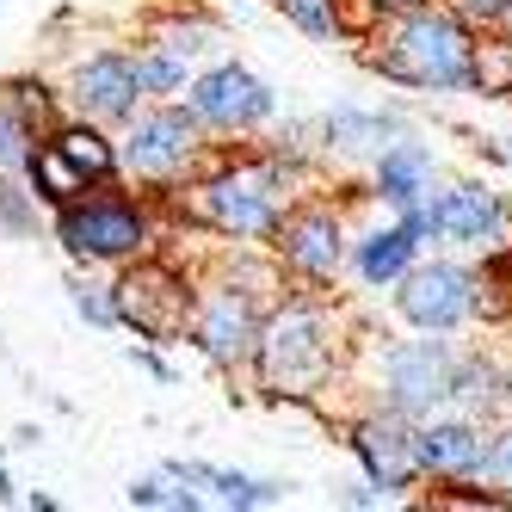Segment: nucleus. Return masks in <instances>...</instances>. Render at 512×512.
Wrapping results in <instances>:
<instances>
[{"instance_id": "nucleus-1", "label": "nucleus", "mask_w": 512, "mask_h": 512, "mask_svg": "<svg viewBox=\"0 0 512 512\" xmlns=\"http://www.w3.org/2000/svg\"><path fill=\"white\" fill-rule=\"evenodd\" d=\"M469 38L475 25L457 7H408L395 13V25L383 31V50L371 56L377 75L401 81V87H426V93H463L469 87Z\"/></svg>"}, {"instance_id": "nucleus-2", "label": "nucleus", "mask_w": 512, "mask_h": 512, "mask_svg": "<svg viewBox=\"0 0 512 512\" xmlns=\"http://www.w3.org/2000/svg\"><path fill=\"white\" fill-rule=\"evenodd\" d=\"M253 358L272 395H315L334 377V315L321 303H278L260 334H253Z\"/></svg>"}, {"instance_id": "nucleus-3", "label": "nucleus", "mask_w": 512, "mask_h": 512, "mask_svg": "<svg viewBox=\"0 0 512 512\" xmlns=\"http://www.w3.org/2000/svg\"><path fill=\"white\" fill-rule=\"evenodd\" d=\"M278 186H284L278 167H235V173H216L198 192V210H204V223H216L223 235L266 241L278 229V216H284L278 210Z\"/></svg>"}, {"instance_id": "nucleus-4", "label": "nucleus", "mask_w": 512, "mask_h": 512, "mask_svg": "<svg viewBox=\"0 0 512 512\" xmlns=\"http://www.w3.org/2000/svg\"><path fill=\"white\" fill-rule=\"evenodd\" d=\"M451 371H457V352L445 340H401V346H383V395L395 414H438L451 395Z\"/></svg>"}, {"instance_id": "nucleus-5", "label": "nucleus", "mask_w": 512, "mask_h": 512, "mask_svg": "<svg viewBox=\"0 0 512 512\" xmlns=\"http://www.w3.org/2000/svg\"><path fill=\"white\" fill-rule=\"evenodd\" d=\"M112 315L130 321L142 340H179L186 321H192V290H186V278H179L173 266L149 260V266L124 272V284L112 290Z\"/></svg>"}, {"instance_id": "nucleus-6", "label": "nucleus", "mask_w": 512, "mask_h": 512, "mask_svg": "<svg viewBox=\"0 0 512 512\" xmlns=\"http://www.w3.org/2000/svg\"><path fill=\"white\" fill-rule=\"evenodd\" d=\"M395 309L408 315L420 334H451V327L469 315V290H475V272L469 266H451V260H432V266H408L395 278Z\"/></svg>"}, {"instance_id": "nucleus-7", "label": "nucleus", "mask_w": 512, "mask_h": 512, "mask_svg": "<svg viewBox=\"0 0 512 512\" xmlns=\"http://www.w3.org/2000/svg\"><path fill=\"white\" fill-rule=\"evenodd\" d=\"M352 451H358L364 475H371V488H383V500L420 482L414 420L395 414V408H383V414H371V420H358V426H352Z\"/></svg>"}, {"instance_id": "nucleus-8", "label": "nucleus", "mask_w": 512, "mask_h": 512, "mask_svg": "<svg viewBox=\"0 0 512 512\" xmlns=\"http://www.w3.org/2000/svg\"><path fill=\"white\" fill-rule=\"evenodd\" d=\"M192 118L216 124V130H247V124L272 118V87L260 75H247L241 62L210 68V75L192 87Z\"/></svg>"}, {"instance_id": "nucleus-9", "label": "nucleus", "mask_w": 512, "mask_h": 512, "mask_svg": "<svg viewBox=\"0 0 512 512\" xmlns=\"http://www.w3.org/2000/svg\"><path fill=\"white\" fill-rule=\"evenodd\" d=\"M272 241H278V260L297 278H309V284H327L340 272V216L321 210V204L297 210V216H278Z\"/></svg>"}, {"instance_id": "nucleus-10", "label": "nucleus", "mask_w": 512, "mask_h": 512, "mask_svg": "<svg viewBox=\"0 0 512 512\" xmlns=\"http://www.w3.org/2000/svg\"><path fill=\"white\" fill-rule=\"evenodd\" d=\"M124 155L136 173H149V179H173L179 167H186L198 155V118L192 112H142L130 124V142H124Z\"/></svg>"}, {"instance_id": "nucleus-11", "label": "nucleus", "mask_w": 512, "mask_h": 512, "mask_svg": "<svg viewBox=\"0 0 512 512\" xmlns=\"http://www.w3.org/2000/svg\"><path fill=\"white\" fill-rule=\"evenodd\" d=\"M482 445L488 432L475 420H426L414 426V457H420V475H438V482H463L475 488V475H482Z\"/></svg>"}, {"instance_id": "nucleus-12", "label": "nucleus", "mask_w": 512, "mask_h": 512, "mask_svg": "<svg viewBox=\"0 0 512 512\" xmlns=\"http://www.w3.org/2000/svg\"><path fill=\"white\" fill-rule=\"evenodd\" d=\"M142 216L130 204H68L62 210V241L68 253H87V260H118V253L142 247Z\"/></svg>"}, {"instance_id": "nucleus-13", "label": "nucleus", "mask_w": 512, "mask_h": 512, "mask_svg": "<svg viewBox=\"0 0 512 512\" xmlns=\"http://www.w3.org/2000/svg\"><path fill=\"white\" fill-rule=\"evenodd\" d=\"M432 223L445 241H469V247H494L506 229H512V210L500 192L488 186H457L445 198H432Z\"/></svg>"}, {"instance_id": "nucleus-14", "label": "nucleus", "mask_w": 512, "mask_h": 512, "mask_svg": "<svg viewBox=\"0 0 512 512\" xmlns=\"http://www.w3.org/2000/svg\"><path fill=\"white\" fill-rule=\"evenodd\" d=\"M192 340L204 346V358L216 364H235V358H253V334H260V321H253V303L235 297V290H216V297L198 309L192 303Z\"/></svg>"}, {"instance_id": "nucleus-15", "label": "nucleus", "mask_w": 512, "mask_h": 512, "mask_svg": "<svg viewBox=\"0 0 512 512\" xmlns=\"http://www.w3.org/2000/svg\"><path fill=\"white\" fill-rule=\"evenodd\" d=\"M432 173H438V161H432V149H420V142H389V149H377V198L383 204H395V210H408V204H420L426 192H432Z\"/></svg>"}, {"instance_id": "nucleus-16", "label": "nucleus", "mask_w": 512, "mask_h": 512, "mask_svg": "<svg viewBox=\"0 0 512 512\" xmlns=\"http://www.w3.org/2000/svg\"><path fill=\"white\" fill-rule=\"evenodd\" d=\"M75 99H81V112H93V118L136 112V68L124 56H93L75 75Z\"/></svg>"}, {"instance_id": "nucleus-17", "label": "nucleus", "mask_w": 512, "mask_h": 512, "mask_svg": "<svg viewBox=\"0 0 512 512\" xmlns=\"http://www.w3.org/2000/svg\"><path fill=\"white\" fill-rule=\"evenodd\" d=\"M506 401H512V371H506V364H494V358H457L445 408H457L463 420H482V414L506 408Z\"/></svg>"}, {"instance_id": "nucleus-18", "label": "nucleus", "mask_w": 512, "mask_h": 512, "mask_svg": "<svg viewBox=\"0 0 512 512\" xmlns=\"http://www.w3.org/2000/svg\"><path fill=\"white\" fill-rule=\"evenodd\" d=\"M321 136L334 142L340 155H377L401 136V118L395 112H358V105H340V112H327Z\"/></svg>"}, {"instance_id": "nucleus-19", "label": "nucleus", "mask_w": 512, "mask_h": 512, "mask_svg": "<svg viewBox=\"0 0 512 512\" xmlns=\"http://www.w3.org/2000/svg\"><path fill=\"white\" fill-rule=\"evenodd\" d=\"M173 482H204L223 506H272L284 488L278 482H247V475H235V469H210V463H173L167 469Z\"/></svg>"}, {"instance_id": "nucleus-20", "label": "nucleus", "mask_w": 512, "mask_h": 512, "mask_svg": "<svg viewBox=\"0 0 512 512\" xmlns=\"http://www.w3.org/2000/svg\"><path fill=\"white\" fill-rule=\"evenodd\" d=\"M469 87L488 99H512V31L469 38Z\"/></svg>"}, {"instance_id": "nucleus-21", "label": "nucleus", "mask_w": 512, "mask_h": 512, "mask_svg": "<svg viewBox=\"0 0 512 512\" xmlns=\"http://www.w3.org/2000/svg\"><path fill=\"white\" fill-rule=\"evenodd\" d=\"M414 247H420V241L401 229V223H395V229H377L371 241L358 247V272H364V284H395L401 272L414 266Z\"/></svg>"}, {"instance_id": "nucleus-22", "label": "nucleus", "mask_w": 512, "mask_h": 512, "mask_svg": "<svg viewBox=\"0 0 512 512\" xmlns=\"http://www.w3.org/2000/svg\"><path fill=\"white\" fill-rule=\"evenodd\" d=\"M25 167H31V179H38V192H44L50 204H75V198L87 192V179H81V167L68 161V155L56 149V142H44V149L31 155Z\"/></svg>"}, {"instance_id": "nucleus-23", "label": "nucleus", "mask_w": 512, "mask_h": 512, "mask_svg": "<svg viewBox=\"0 0 512 512\" xmlns=\"http://www.w3.org/2000/svg\"><path fill=\"white\" fill-rule=\"evenodd\" d=\"M56 149L81 167V179H105V173H112V142H105L99 130H87V124L56 130Z\"/></svg>"}, {"instance_id": "nucleus-24", "label": "nucleus", "mask_w": 512, "mask_h": 512, "mask_svg": "<svg viewBox=\"0 0 512 512\" xmlns=\"http://www.w3.org/2000/svg\"><path fill=\"white\" fill-rule=\"evenodd\" d=\"M494 488V500H512V426L506 432H488L482 445V475H475V488Z\"/></svg>"}, {"instance_id": "nucleus-25", "label": "nucleus", "mask_w": 512, "mask_h": 512, "mask_svg": "<svg viewBox=\"0 0 512 512\" xmlns=\"http://www.w3.org/2000/svg\"><path fill=\"white\" fill-rule=\"evenodd\" d=\"M229 290H235V297H247V303H266V297H278V290H284V272L266 266V260H235L229 266Z\"/></svg>"}, {"instance_id": "nucleus-26", "label": "nucleus", "mask_w": 512, "mask_h": 512, "mask_svg": "<svg viewBox=\"0 0 512 512\" xmlns=\"http://www.w3.org/2000/svg\"><path fill=\"white\" fill-rule=\"evenodd\" d=\"M136 93H179L186 87V56H136Z\"/></svg>"}, {"instance_id": "nucleus-27", "label": "nucleus", "mask_w": 512, "mask_h": 512, "mask_svg": "<svg viewBox=\"0 0 512 512\" xmlns=\"http://www.w3.org/2000/svg\"><path fill=\"white\" fill-rule=\"evenodd\" d=\"M284 19L297 25V31H309V38H334V0H284Z\"/></svg>"}, {"instance_id": "nucleus-28", "label": "nucleus", "mask_w": 512, "mask_h": 512, "mask_svg": "<svg viewBox=\"0 0 512 512\" xmlns=\"http://www.w3.org/2000/svg\"><path fill=\"white\" fill-rule=\"evenodd\" d=\"M25 142H31L25 118L0 105V173H13V167H25V161H31V149H25Z\"/></svg>"}, {"instance_id": "nucleus-29", "label": "nucleus", "mask_w": 512, "mask_h": 512, "mask_svg": "<svg viewBox=\"0 0 512 512\" xmlns=\"http://www.w3.org/2000/svg\"><path fill=\"white\" fill-rule=\"evenodd\" d=\"M130 506H173V512H192V506H198V494L167 488L161 475H149V482H136V488H130Z\"/></svg>"}, {"instance_id": "nucleus-30", "label": "nucleus", "mask_w": 512, "mask_h": 512, "mask_svg": "<svg viewBox=\"0 0 512 512\" xmlns=\"http://www.w3.org/2000/svg\"><path fill=\"white\" fill-rule=\"evenodd\" d=\"M457 13L482 31H512V0H457Z\"/></svg>"}, {"instance_id": "nucleus-31", "label": "nucleus", "mask_w": 512, "mask_h": 512, "mask_svg": "<svg viewBox=\"0 0 512 512\" xmlns=\"http://www.w3.org/2000/svg\"><path fill=\"white\" fill-rule=\"evenodd\" d=\"M210 44V25H167L161 31V50H173V56H198Z\"/></svg>"}, {"instance_id": "nucleus-32", "label": "nucleus", "mask_w": 512, "mask_h": 512, "mask_svg": "<svg viewBox=\"0 0 512 512\" xmlns=\"http://www.w3.org/2000/svg\"><path fill=\"white\" fill-rule=\"evenodd\" d=\"M0 223H7V229H31V204L7 186V179H0Z\"/></svg>"}, {"instance_id": "nucleus-33", "label": "nucleus", "mask_w": 512, "mask_h": 512, "mask_svg": "<svg viewBox=\"0 0 512 512\" xmlns=\"http://www.w3.org/2000/svg\"><path fill=\"white\" fill-rule=\"evenodd\" d=\"M75 309H81L87 321H99V327H105V321H112V303H105V297H99V290H93V284H75Z\"/></svg>"}, {"instance_id": "nucleus-34", "label": "nucleus", "mask_w": 512, "mask_h": 512, "mask_svg": "<svg viewBox=\"0 0 512 512\" xmlns=\"http://www.w3.org/2000/svg\"><path fill=\"white\" fill-rule=\"evenodd\" d=\"M346 506H383V488H346Z\"/></svg>"}, {"instance_id": "nucleus-35", "label": "nucleus", "mask_w": 512, "mask_h": 512, "mask_svg": "<svg viewBox=\"0 0 512 512\" xmlns=\"http://www.w3.org/2000/svg\"><path fill=\"white\" fill-rule=\"evenodd\" d=\"M408 7H426V0H377V13H408Z\"/></svg>"}]
</instances>
